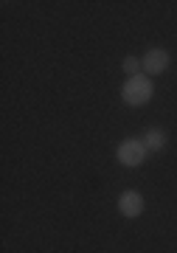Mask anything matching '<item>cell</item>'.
Segmentation results:
<instances>
[{"label": "cell", "mask_w": 177, "mask_h": 253, "mask_svg": "<svg viewBox=\"0 0 177 253\" xmlns=\"http://www.w3.org/2000/svg\"><path fill=\"white\" fill-rule=\"evenodd\" d=\"M121 96H124V101L130 104V107H141V104H146V101L152 99V79L149 76H143V73L130 76L127 84H124V90H121Z\"/></svg>", "instance_id": "obj_1"}, {"label": "cell", "mask_w": 177, "mask_h": 253, "mask_svg": "<svg viewBox=\"0 0 177 253\" xmlns=\"http://www.w3.org/2000/svg\"><path fill=\"white\" fill-rule=\"evenodd\" d=\"M143 158H146V144L138 141V138H127L124 144L118 146V161L124 166H138V163H143Z\"/></svg>", "instance_id": "obj_2"}, {"label": "cell", "mask_w": 177, "mask_h": 253, "mask_svg": "<svg viewBox=\"0 0 177 253\" xmlns=\"http://www.w3.org/2000/svg\"><path fill=\"white\" fill-rule=\"evenodd\" d=\"M141 68H143V73H152V76H155V73H163L169 68V54L163 48H152V51L143 54Z\"/></svg>", "instance_id": "obj_3"}, {"label": "cell", "mask_w": 177, "mask_h": 253, "mask_svg": "<svg viewBox=\"0 0 177 253\" xmlns=\"http://www.w3.org/2000/svg\"><path fill=\"white\" fill-rule=\"evenodd\" d=\"M118 211L124 214V217H141L143 211V197L138 194V191H124L121 197H118Z\"/></svg>", "instance_id": "obj_4"}, {"label": "cell", "mask_w": 177, "mask_h": 253, "mask_svg": "<svg viewBox=\"0 0 177 253\" xmlns=\"http://www.w3.org/2000/svg\"><path fill=\"white\" fill-rule=\"evenodd\" d=\"M143 141H146V146H149V149H155V152H158V149H163V146H166V135H163L160 129H149V132H146V138H143Z\"/></svg>", "instance_id": "obj_5"}, {"label": "cell", "mask_w": 177, "mask_h": 253, "mask_svg": "<svg viewBox=\"0 0 177 253\" xmlns=\"http://www.w3.org/2000/svg\"><path fill=\"white\" fill-rule=\"evenodd\" d=\"M124 71L133 73V76H138V71H141V59H135V56H127L124 59Z\"/></svg>", "instance_id": "obj_6"}]
</instances>
